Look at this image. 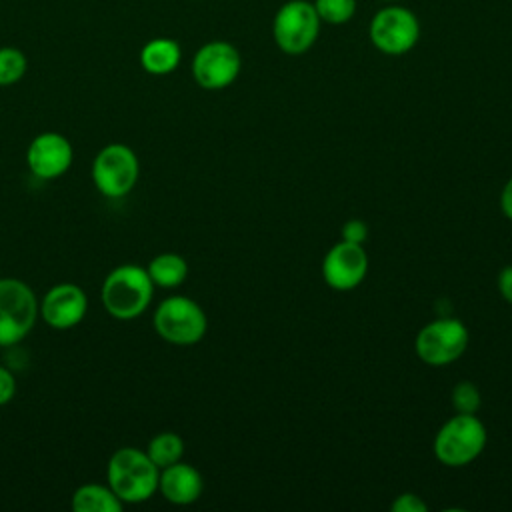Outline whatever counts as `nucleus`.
I'll use <instances>...</instances> for the list:
<instances>
[{
	"instance_id": "1",
	"label": "nucleus",
	"mask_w": 512,
	"mask_h": 512,
	"mask_svg": "<svg viewBox=\"0 0 512 512\" xmlns=\"http://www.w3.org/2000/svg\"><path fill=\"white\" fill-rule=\"evenodd\" d=\"M106 478L108 486L122 502L138 504L148 500L158 490L160 468L148 458L146 452L124 446L110 456Z\"/></svg>"
},
{
	"instance_id": "2",
	"label": "nucleus",
	"mask_w": 512,
	"mask_h": 512,
	"mask_svg": "<svg viewBox=\"0 0 512 512\" xmlns=\"http://www.w3.org/2000/svg\"><path fill=\"white\" fill-rule=\"evenodd\" d=\"M152 286L154 282L142 266H118L104 278L102 304L114 318L132 320L148 308L154 290Z\"/></svg>"
},
{
	"instance_id": "3",
	"label": "nucleus",
	"mask_w": 512,
	"mask_h": 512,
	"mask_svg": "<svg viewBox=\"0 0 512 512\" xmlns=\"http://www.w3.org/2000/svg\"><path fill=\"white\" fill-rule=\"evenodd\" d=\"M486 440L484 424L474 414L458 412L438 430L434 454L446 466H466L482 454Z\"/></svg>"
},
{
	"instance_id": "4",
	"label": "nucleus",
	"mask_w": 512,
	"mask_h": 512,
	"mask_svg": "<svg viewBox=\"0 0 512 512\" xmlns=\"http://www.w3.org/2000/svg\"><path fill=\"white\" fill-rule=\"evenodd\" d=\"M320 32V16L314 4L306 0H290L280 6L272 22L276 46L290 56L304 54L312 48Z\"/></svg>"
},
{
	"instance_id": "5",
	"label": "nucleus",
	"mask_w": 512,
	"mask_h": 512,
	"mask_svg": "<svg viewBox=\"0 0 512 512\" xmlns=\"http://www.w3.org/2000/svg\"><path fill=\"white\" fill-rule=\"evenodd\" d=\"M40 304L32 288L16 278H0V346H12L28 336Z\"/></svg>"
},
{
	"instance_id": "6",
	"label": "nucleus",
	"mask_w": 512,
	"mask_h": 512,
	"mask_svg": "<svg viewBox=\"0 0 512 512\" xmlns=\"http://www.w3.org/2000/svg\"><path fill=\"white\" fill-rule=\"evenodd\" d=\"M206 314L198 302L186 296H170L154 312V330L166 342L190 346L206 334Z\"/></svg>"
},
{
	"instance_id": "7",
	"label": "nucleus",
	"mask_w": 512,
	"mask_h": 512,
	"mask_svg": "<svg viewBox=\"0 0 512 512\" xmlns=\"http://www.w3.org/2000/svg\"><path fill=\"white\" fill-rule=\"evenodd\" d=\"M368 36L382 54L402 56L416 46L420 38V22L412 10L392 4L372 16Z\"/></svg>"
},
{
	"instance_id": "8",
	"label": "nucleus",
	"mask_w": 512,
	"mask_h": 512,
	"mask_svg": "<svg viewBox=\"0 0 512 512\" xmlns=\"http://www.w3.org/2000/svg\"><path fill=\"white\" fill-rule=\"evenodd\" d=\"M468 328L456 318H438L426 324L414 342L416 354L430 366H446L468 348Z\"/></svg>"
},
{
	"instance_id": "9",
	"label": "nucleus",
	"mask_w": 512,
	"mask_h": 512,
	"mask_svg": "<svg viewBox=\"0 0 512 512\" xmlns=\"http://www.w3.org/2000/svg\"><path fill=\"white\" fill-rule=\"evenodd\" d=\"M138 158L126 144L104 146L92 162V180L108 198L126 196L138 180Z\"/></svg>"
},
{
	"instance_id": "10",
	"label": "nucleus",
	"mask_w": 512,
	"mask_h": 512,
	"mask_svg": "<svg viewBox=\"0 0 512 512\" xmlns=\"http://www.w3.org/2000/svg\"><path fill=\"white\" fill-rule=\"evenodd\" d=\"M240 54L224 40H212L200 46L192 58V76L204 90H222L240 74Z\"/></svg>"
},
{
	"instance_id": "11",
	"label": "nucleus",
	"mask_w": 512,
	"mask_h": 512,
	"mask_svg": "<svg viewBox=\"0 0 512 512\" xmlns=\"http://www.w3.org/2000/svg\"><path fill=\"white\" fill-rule=\"evenodd\" d=\"M368 272V256L362 244L338 242L334 244L322 260V276L326 284L334 290L356 288Z\"/></svg>"
},
{
	"instance_id": "12",
	"label": "nucleus",
	"mask_w": 512,
	"mask_h": 512,
	"mask_svg": "<svg viewBox=\"0 0 512 512\" xmlns=\"http://www.w3.org/2000/svg\"><path fill=\"white\" fill-rule=\"evenodd\" d=\"M72 154V144L66 136L58 132H44L30 142L26 150V164L34 176L52 180L70 168Z\"/></svg>"
},
{
	"instance_id": "13",
	"label": "nucleus",
	"mask_w": 512,
	"mask_h": 512,
	"mask_svg": "<svg viewBox=\"0 0 512 512\" xmlns=\"http://www.w3.org/2000/svg\"><path fill=\"white\" fill-rule=\"evenodd\" d=\"M88 308V298L84 290L76 284L62 282L52 286L40 304V314L44 322L56 330H66L76 326Z\"/></svg>"
},
{
	"instance_id": "14",
	"label": "nucleus",
	"mask_w": 512,
	"mask_h": 512,
	"mask_svg": "<svg viewBox=\"0 0 512 512\" xmlns=\"http://www.w3.org/2000/svg\"><path fill=\"white\" fill-rule=\"evenodd\" d=\"M158 488L162 496L172 504H192L200 498L204 482L200 472L184 462H174L166 468H162L158 478Z\"/></svg>"
},
{
	"instance_id": "15",
	"label": "nucleus",
	"mask_w": 512,
	"mask_h": 512,
	"mask_svg": "<svg viewBox=\"0 0 512 512\" xmlns=\"http://www.w3.org/2000/svg\"><path fill=\"white\" fill-rule=\"evenodd\" d=\"M180 58V44L172 38H152L140 50V66L152 76L174 72L180 64Z\"/></svg>"
},
{
	"instance_id": "16",
	"label": "nucleus",
	"mask_w": 512,
	"mask_h": 512,
	"mask_svg": "<svg viewBox=\"0 0 512 512\" xmlns=\"http://www.w3.org/2000/svg\"><path fill=\"white\" fill-rule=\"evenodd\" d=\"M124 502L110 486L84 484L72 494L74 512H120Z\"/></svg>"
},
{
	"instance_id": "17",
	"label": "nucleus",
	"mask_w": 512,
	"mask_h": 512,
	"mask_svg": "<svg viewBox=\"0 0 512 512\" xmlns=\"http://www.w3.org/2000/svg\"><path fill=\"white\" fill-rule=\"evenodd\" d=\"M146 270H148L150 280L162 288L180 286L188 276L186 260L174 252H164V254L154 256Z\"/></svg>"
},
{
	"instance_id": "18",
	"label": "nucleus",
	"mask_w": 512,
	"mask_h": 512,
	"mask_svg": "<svg viewBox=\"0 0 512 512\" xmlns=\"http://www.w3.org/2000/svg\"><path fill=\"white\" fill-rule=\"evenodd\" d=\"M148 458L162 470L174 462H178L184 454V442L174 432H160L156 434L146 450Z\"/></svg>"
},
{
	"instance_id": "19",
	"label": "nucleus",
	"mask_w": 512,
	"mask_h": 512,
	"mask_svg": "<svg viewBox=\"0 0 512 512\" xmlns=\"http://www.w3.org/2000/svg\"><path fill=\"white\" fill-rule=\"evenodd\" d=\"M28 68V60L22 50L14 46L0 48V86L16 84Z\"/></svg>"
},
{
	"instance_id": "20",
	"label": "nucleus",
	"mask_w": 512,
	"mask_h": 512,
	"mask_svg": "<svg viewBox=\"0 0 512 512\" xmlns=\"http://www.w3.org/2000/svg\"><path fill=\"white\" fill-rule=\"evenodd\" d=\"M314 8L320 20L328 24H346L356 12V0H316Z\"/></svg>"
},
{
	"instance_id": "21",
	"label": "nucleus",
	"mask_w": 512,
	"mask_h": 512,
	"mask_svg": "<svg viewBox=\"0 0 512 512\" xmlns=\"http://www.w3.org/2000/svg\"><path fill=\"white\" fill-rule=\"evenodd\" d=\"M452 404L462 414H476L480 406V392L472 382H460L452 390Z\"/></svg>"
},
{
	"instance_id": "22",
	"label": "nucleus",
	"mask_w": 512,
	"mask_h": 512,
	"mask_svg": "<svg viewBox=\"0 0 512 512\" xmlns=\"http://www.w3.org/2000/svg\"><path fill=\"white\" fill-rule=\"evenodd\" d=\"M392 510L394 512H426L428 506H426V502L420 496L406 492V494H400L392 502Z\"/></svg>"
},
{
	"instance_id": "23",
	"label": "nucleus",
	"mask_w": 512,
	"mask_h": 512,
	"mask_svg": "<svg viewBox=\"0 0 512 512\" xmlns=\"http://www.w3.org/2000/svg\"><path fill=\"white\" fill-rule=\"evenodd\" d=\"M342 238L346 242H354V244H362L368 238V226L362 220H348L342 228Z\"/></svg>"
},
{
	"instance_id": "24",
	"label": "nucleus",
	"mask_w": 512,
	"mask_h": 512,
	"mask_svg": "<svg viewBox=\"0 0 512 512\" xmlns=\"http://www.w3.org/2000/svg\"><path fill=\"white\" fill-rule=\"evenodd\" d=\"M14 394H16V380L12 372L0 366V406L8 404L14 398Z\"/></svg>"
},
{
	"instance_id": "25",
	"label": "nucleus",
	"mask_w": 512,
	"mask_h": 512,
	"mask_svg": "<svg viewBox=\"0 0 512 512\" xmlns=\"http://www.w3.org/2000/svg\"><path fill=\"white\" fill-rule=\"evenodd\" d=\"M498 290L506 302L512 304V266H506L498 274Z\"/></svg>"
},
{
	"instance_id": "26",
	"label": "nucleus",
	"mask_w": 512,
	"mask_h": 512,
	"mask_svg": "<svg viewBox=\"0 0 512 512\" xmlns=\"http://www.w3.org/2000/svg\"><path fill=\"white\" fill-rule=\"evenodd\" d=\"M500 208L502 212L512 220V178L504 184L502 194H500Z\"/></svg>"
},
{
	"instance_id": "27",
	"label": "nucleus",
	"mask_w": 512,
	"mask_h": 512,
	"mask_svg": "<svg viewBox=\"0 0 512 512\" xmlns=\"http://www.w3.org/2000/svg\"><path fill=\"white\" fill-rule=\"evenodd\" d=\"M382 2H398V0H382Z\"/></svg>"
}]
</instances>
